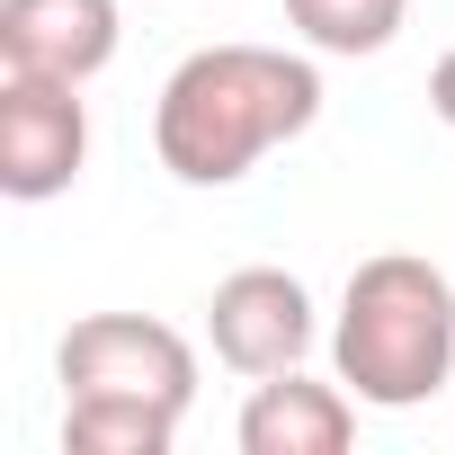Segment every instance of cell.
<instances>
[{
  "label": "cell",
  "mask_w": 455,
  "mask_h": 455,
  "mask_svg": "<svg viewBox=\"0 0 455 455\" xmlns=\"http://www.w3.org/2000/svg\"><path fill=\"white\" fill-rule=\"evenodd\" d=\"M179 411L152 402H63V455H170Z\"/></svg>",
  "instance_id": "ba28073f"
},
{
  "label": "cell",
  "mask_w": 455,
  "mask_h": 455,
  "mask_svg": "<svg viewBox=\"0 0 455 455\" xmlns=\"http://www.w3.org/2000/svg\"><path fill=\"white\" fill-rule=\"evenodd\" d=\"M348 437H357V393L304 366L259 375L242 402V455H348Z\"/></svg>",
  "instance_id": "52a82bcc"
},
{
  "label": "cell",
  "mask_w": 455,
  "mask_h": 455,
  "mask_svg": "<svg viewBox=\"0 0 455 455\" xmlns=\"http://www.w3.org/2000/svg\"><path fill=\"white\" fill-rule=\"evenodd\" d=\"M205 339H214L223 366L251 375V384L304 366V348H313V295H304V277H286V268H233L205 295Z\"/></svg>",
  "instance_id": "5b68a950"
},
{
  "label": "cell",
  "mask_w": 455,
  "mask_h": 455,
  "mask_svg": "<svg viewBox=\"0 0 455 455\" xmlns=\"http://www.w3.org/2000/svg\"><path fill=\"white\" fill-rule=\"evenodd\" d=\"M125 45L116 0H0V72L99 81Z\"/></svg>",
  "instance_id": "8992f818"
},
{
  "label": "cell",
  "mask_w": 455,
  "mask_h": 455,
  "mask_svg": "<svg viewBox=\"0 0 455 455\" xmlns=\"http://www.w3.org/2000/svg\"><path fill=\"white\" fill-rule=\"evenodd\" d=\"M54 375L72 402H152V411H179L196 402V348L152 322V313H90L63 331L54 348Z\"/></svg>",
  "instance_id": "3957f363"
},
{
  "label": "cell",
  "mask_w": 455,
  "mask_h": 455,
  "mask_svg": "<svg viewBox=\"0 0 455 455\" xmlns=\"http://www.w3.org/2000/svg\"><path fill=\"white\" fill-rule=\"evenodd\" d=\"M322 72L286 45H196L152 99V152L179 188H233L277 143L313 134Z\"/></svg>",
  "instance_id": "6da1fadb"
},
{
  "label": "cell",
  "mask_w": 455,
  "mask_h": 455,
  "mask_svg": "<svg viewBox=\"0 0 455 455\" xmlns=\"http://www.w3.org/2000/svg\"><path fill=\"white\" fill-rule=\"evenodd\" d=\"M331 366L366 411H419L455 384V277L419 251L357 259L331 322Z\"/></svg>",
  "instance_id": "7a4b0ae2"
},
{
  "label": "cell",
  "mask_w": 455,
  "mask_h": 455,
  "mask_svg": "<svg viewBox=\"0 0 455 455\" xmlns=\"http://www.w3.org/2000/svg\"><path fill=\"white\" fill-rule=\"evenodd\" d=\"M90 161V108L81 81H45V72H0V196L45 205L81 179Z\"/></svg>",
  "instance_id": "277c9868"
},
{
  "label": "cell",
  "mask_w": 455,
  "mask_h": 455,
  "mask_svg": "<svg viewBox=\"0 0 455 455\" xmlns=\"http://www.w3.org/2000/svg\"><path fill=\"white\" fill-rule=\"evenodd\" d=\"M411 19V0H286V28L313 54H384Z\"/></svg>",
  "instance_id": "9c48e42d"
},
{
  "label": "cell",
  "mask_w": 455,
  "mask_h": 455,
  "mask_svg": "<svg viewBox=\"0 0 455 455\" xmlns=\"http://www.w3.org/2000/svg\"><path fill=\"white\" fill-rule=\"evenodd\" d=\"M428 108H437V125H455V54L428 63Z\"/></svg>",
  "instance_id": "30bf717a"
}]
</instances>
